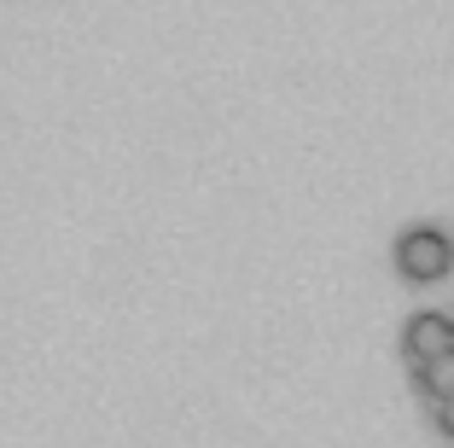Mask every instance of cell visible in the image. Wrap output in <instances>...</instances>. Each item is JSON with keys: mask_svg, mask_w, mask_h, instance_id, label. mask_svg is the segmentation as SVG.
<instances>
[{"mask_svg": "<svg viewBox=\"0 0 454 448\" xmlns=\"http://www.w3.org/2000/svg\"><path fill=\"white\" fill-rule=\"evenodd\" d=\"M396 268L402 279H414V286H431L454 268V239L442 227H408L396 239Z\"/></svg>", "mask_w": 454, "mask_h": 448, "instance_id": "6da1fadb", "label": "cell"}, {"mask_svg": "<svg viewBox=\"0 0 454 448\" xmlns=\"http://www.w3.org/2000/svg\"><path fill=\"white\" fill-rule=\"evenodd\" d=\"M402 350H408V361H426V356L454 350V320L449 315H414L408 332H402Z\"/></svg>", "mask_w": 454, "mask_h": 448, "instance_id": "7a4b0ae2", "label": "cell"}, {"mask_svg": "<svg viewBox=\"0 0 454 448\" xmlns=\"http://www.w3.org/2000/svg\"><path fill=\"white\" fill-rule=\"evenodd\" d=\"M414 384L437 402V396H454V350H442V356H426L414 361Z\"/></svg>", "mask_w": 454, "mask_h": 448, "instance_id": "3957f363", "label": "cell"}, {"mask_svg": "<svg viewBox=\"0 0 454 448\" xmlns=\"http://www.w3.org/2000/svg\"><path fill=\"white\" fill-rule=\"evenodd\" d=\"M431 420H437V431L454 443V396H437V402H431Z\"/></svg>", "mask_w": 454, "mask_h": 448, "instance_id": "277c9868", "label": "cell"}]
</instances>
